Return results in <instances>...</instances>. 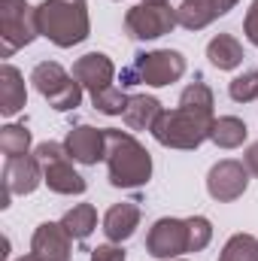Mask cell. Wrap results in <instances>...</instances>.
Returning a JSON list of instances; mask_svg holds the SVG:
<instances>
[{"label": "cell", "mask_w": 258, "mask_h": 261, "mask_svg": "<svg viewBox=\"0 0 258 261\" xmlns=\"http://www.w3.org/2000/svg\"><path fill=\"white\" fill-rule=\"evenodd\" d=\"M91 103H94V110L104 113V116H122L125 107H128V94H125L122 88H113V85H110V88L91 94Z\"/></svg>", "instance_id": "cb8c5ba5"}, {"label": "cell", "mask_w": 258, "mask_h": 261, "mask_svg": "<svg viewBox=\"0 0 258 261\" xmlns=\"http://www.w3.org/2000/svg\"><path fill=\"white\" fill-rule=\"evenodd\" d=\"M140 225V206L137 203H116L107 210L104 216V234L113 240V243H122L128 240L131 234L137 231Z\"/></svg>", "instance_id": "2e32d148"}, {"label": "cell", "mask_w": 258, "mask_h": 261, "mask_svg": "<svg viewBox=\"0 0 258 261\" xmlns=\"http://www.w3.org/2000/svg\"><path fill=\"white\" fill-rule=\"evenodd\" d=\"M34 155L40 158L46 186L55 195H82L85 192V179L73 170L70 155H67V146H61V143H40Z\"/></svg>", "instance_id": "52a82bcc"}, {"label": "cell", "mask_w": 258, "mask_h": 261, "mask_svg": "<svg viewBox=\"0 0 258 261\" xmlns=\"http://www.w3.org/2000/svg\"><path fill=\"white\" fill-rule=\"evenodd\" d=\"M31 82L58 113H70L82 103V85L55 61H43V64L34 67Z\"/></svg>", "instance_id": "5b68a950"}, {"label": "cell", "mask_w": 258, "mask_h": 261, "mask_svg": "<svg viewBox=\"0 0 258 261\" xmlns=\"http://www.w3.org/2000/svg\"><path fill=\"white\" fill-rule=\"evenodd\" d=\"M228 94H231L237 103H249V100H255L258 97V70L255 73H243V76L231 79Z\"/></svg>", "instance_id": "484cf974"}, {"label": "cell", "mask_w": 258, "mask_h": 261, "mask_svg": "<svg viewBox=\"0 0 258 261\" xmlns=\"http://www.w3.org/2000/svg\"><path fill=\"white\" fill-rule=\"evenodd\" d=\"M91 261H125V252H122V246L107 243V246L91 249Z\"/></svg>", "instance_id": "4316f807"}, {"label": "cell", "mask_w": 258, "mask_h": 261, "mask_svg": "<svg viewBox=\"0 0 258 261\" xmlns=\"http://www.w3.org/2000/svg\"><path fill=\"white\" fill-rule=\"evenodd\" d=\"M176 21V9H170V3H140L131 6L125 15V34L134 40H158L164 34L173 31Z\"/></svg>", "instance_id": "ba28073f"}, {"label": "cell", "mask_w": 258, "mask_h": 261, "mask_svg": "<svg viewBox=\"0 0 258 261\" xmlns=\"http://www.w3.org/2000/svg\"><path fill=\"white\" fill-rule=\"evenodd\" d=\"M219 261H258V240L252 234H234L225 243Z\"/></svg>", "instance_id": "603a6c76"}, {"label": "cell", "mask_w": 258, "mask_h": 261, "mask_svg": "<svg viewBox=\"0 0 258 261\" xmlns=\"http://www.w3.org/2000/svg\"><path fill=\"white\" fill-rule=\"evenodd\" d=\"M183 73H186V58L176 49L140 52V55H134L131 67L122 70V88L125 85H137V82L161 88V85H170V82L183 79Z\"/></svg>", "instance_id": "277c9868"}, {"label": "cell", "mask_w": 258, "mask_h": 261, "mask_svg": "<svg viewBox=\"0 0 258 261\" xmlns=\"http://www.w3.org/2000/svg\"><path fill=\"white\" fill-rule=\"evenodd\" d=\"M31 255L37 261H70L73 258V246H70V234L64 231V225L58 222H43L34 231L31 240Z\"/></svg>", "instance_id": "7c38bea8"}, {"label": "cell", "mask_w": 258, "mask_h": 261, "mask_svg": "<svg viewBox=\"0 0 258 261\" xmlns=\"http://www.w3.org/2000/svg\"><path fill=\"white\" fill-rule=\"evenodd\" d=\"M207 58H210V64L219 67V70H234V67H240V61H243V46L231 34H219V37L210 40Z\"/></svg>", "instance_id": "d6986e66"}, {"label": "cell", "mask_w": 258, "mask_h": 261, "mask_svg": "<svg viewBox=\"0 0 258 261\" xmlns=\"http://www.w3.org/2000/svg\"><path fill=\"white\" fill-rule=\"evenodd\" d=\"M31 149V130L24 125H6L0 128V152L6 158H21Z\"/></svg>", "instance_id": "7402d4cb"}, {"label": "cell", "mask_w": 258, "mask_h": 261, "mask_svg": "<svg viewBox=\"0 0 258 261\" xmlns=\"http://www.w3.org/2000/svg\"><path fill=\"white\" fill-rule=\"evenodd\" d=\"M161 113L164 110H161V103L155 97H149V94H131L122 116H125V125L131 130H152Z\"/></svg>", "instance_id": "ac0fdd59"}, {"label": "cell", "mask_w": 258, "mask_h": 261, "mask_svg": "<svg viewBox=\"0 0 258 261\" xmlns=\"http://www.w3.org/2000/svg\"><path fill=\"white\" fill-rule=\"evenodd\" d=\"M61 225H64V231L73 240H85V237H91V231L97 228V213H94L91 203H76L73 210L64 213Z\"/></svg>", "instance_id": "ffe728a7"}, {"label": "cell", "mask_w": 258, "mask_h": 261, "mask_svg": "<svg viewBox=\"0 0 258 261\" xmlns=\"http://www.w3.org/2000/svg\"><path fill=\"white\" fill-rule=\"evenodd\" d=\"M67 155L79 164H97L104 158V149H107V140H104V130L91 128V125H79L67 134Z\"/></svg>", "instance_id": "5bb4252c"}, {"label": "cell", "mask_w": 258, "mask_h": 261, "mask_svg": "<svg viewBox=\"0 0 258 261\" xmlns=\"http://www.w3.org/2000/svg\"><path fill=\"white\" fill-rule=\"evenodd\" d=\"M186 222H189V252L207 249L210 240H213V225H210V219L192 216V219H186Z\"/></svg>", "instance_id": "d4e9b609"}, {"label": "cell", "mask_w": 258, "mask_h": 261, "mask_svg": "<svg viewBox=\"0 0 258 261\" xmlns=\"http://www.w3.org/2000/svg\"><path fill=\"white\" fill-rule=\"evenodd\" d=\"M40 34L37 9L28 0H0V40H3V58H9L15 49L34 43Z\"/></svg>", "instance_id": "8992f818"}, {"label": "cell", "mask_w": 258, "mask_h": 261, "mask_svg": "<svg viewBox=\"0 0 258 261\" xmlns=\"http://www.w3.org/2000/svg\"><path fill=\"white\" fill-rule=\"evenodd\" d=\"M213 113L210 110H194V107H176L158 116L152 137L167 146V149H197L203 140H210L213 130Z\"/></svg>", "instance_id": "3957f363"}, {"label": "cell", "mask_w": 258, "mask_h": 261, "mask_svg": "<svg viewBox=\"0 0 258 261\" xmlns=\"http://www.w3.org/2000/svg\"><path fill=\"white\" fill-rule=\"evenodd\" d=\"M40 182H46L43 176V164L37 155H21V158H6L3 167V200L0 206H9L12 195H31L40 189Z\"/></svg>", "instance_id": "9c48e42d"}, {"label": "cell", "mask_w": 258, "mask_h": 261, "mask_svg": "<svg viewBox=\"0 0 258 261\" xmlns=\"http://www.w3.org/2000/svg\"><path fill=\"white\" fill-rule=\"evenodd\" d=\"M28 100V88H24V79L21 73L12 64L0 67V113L3 116H15Z\"/></svg>", "instance_id": "e0dca14e"}, {"label": "cell", "mask_w": 258, "mask_h": 261, "mask_svg": "<svg viewBox=\"0 0 258 261\" xmlns=\"http://www.w3.org/2000/svg\"><path fill=\"white\" fill-rule=\"evenodd\" d=\"M18 261H37V258H34V255H28V258H18Z\"/></svg>", "instance_id": "4dcf8cb0"}, {"label": "cell", "mask_w": 258, "mask_h": 261, "mask_svg": "<svg viewBox=\"0 0 258 261\" xmlns=\"http://www.w3.org/2000/svg\"><path fill=\"white\" fill-rule=\"evenodd\" d=\"M246 134H249V130H246V125H243L237 116H222V119L213 122L210 140H213L219 149H237V146H243Z\"/></svg>", "instance_id": "44dd1931"}, {"label": "cell", "mask_w": 258, "mask_h": 261, "mask_svg": "<svg viewBox=\"0 0 258 261\" xmlns=\"http://www.w3.org/2000/svg\"><path fill=\"white\" fill-rule=\"evenodd\" d=\"M107 149L104 161L110 167V182L116 189H140L152 176V158L149 152L131 137L128 130H104Z\"/></svg>", "instance_id": "6da1fadb"}, {"label": "cell", "mask_w": 258, "mask_h": 261, "mask_svg": "<svg viewBox=\"0 0 258 261\" xmlns=\"http://www.w3.org/2000/svg\"><path fill=\"white\" fill-rule=\"evenodd\" d=\"M243 164H246V170L258 176V143H252L249 149H246V155H243Z\"/></svg>", "instance_id": "f1b7e54d"}, {"label": "cell", "mask_w": 258, "mask_h": 261, "mask_svg": "<svg viewBox=\"0 0 258 261\" xmlns=\"http://www.w3.org/2000/svg\"><path fill=\"white\" fill-rule=\"evenodd\" d=\"M234 6H237V0H183V6L176 9V21L186 31H200Z\"/></svg>", "instance_id": "9a60e30c"}, {"label": "cell", "mask_w": 258, "mask_h": 261, "mask_svg": "<svg viewBox=\"0 0 258 261\" xmlns=\"http://www.w3.org/2000/svg\"><path fill=\"white\" fill-rule=\"evenodd\" d=\"M37 21L40 34L61 49L82 43L91 31L85 0H43L37 6Z\"/></svg>", "instance_id": "7a4b0ae2"}, {"label": "cell", "mask_w": 258, "mask_h": 261, "mask_svg": "<svg viewBox=\"0 0 258 261\" xmlns=\"http://www.w3.org/2000/svg\"><path fill=\"white\" fill-rule=\"evenodd\" d=\"M113 76H116V67H113V61H110L104 52H88V55H82V58L73 64V79H76L79 85H85L91 94L110 88Z\"/></svg>", "instance_id": "4fadbf2b"}, {"label": "cell", "mask_w": 258, "mask_h": 261, "mask_svg": "<svg viewBox=\"0 0 258 261\" xmlns=\"http://www.w3.org/2000/svg\"><path fill=\"white\" fill-rule=\"evenodd\" d=\"M243 31H246V37H249V43L258 46V0H252V6H249V12H246Z\"/></svg>", "instance_id": "83f0119b"}, {"label": "cell", "mask_w": 258, "mask_h": 261, "mask_svg": "<svg viewBox=\"0 0 258 261\" xmlns=\"http://www.w3.org/2000/svg\"><path fill=\"white\" fill-rule=\"evenodd\" d=\"M146 249L155 258H176L189 252V222L186 219H158L146 234Z\"/></svg>", "instance_id": "30bf717a"}, {"label": "cell", "mask_w": 258, "mask_h": 261, "mask_svg": "<svg viewBox=\"0 0 258 261\" xmlns=\"http://www.w3.org/2000/svg\"><path fill=\"white\" fill-rule=\"evenodd\" d=\"M143 3H167V0H143Z\"/></svg>", "instance_id": "f546056e"}, {"label": "cell", "mask_w": 258, "mask_h": 261, "mask_svg": "<svg viewBox=\"0 0 258 261\" xmlns=\"http://www.w3.org/2000/svg\"><path fill=\"white\" fill-rule=\"evenodd\" d=\"M249 186V170L246 164L234 161V158H225L219 164L210 167V176H207V192L210 197H216L219 203H228V200H237V197L246 192Z\"/></svg>", "instance_id": "8fae6325"}, {"label": "cell", "mask_w": 258, "mask_h": 261, "mask_svg": "<svg viewBox=\"0 0 258 261\" xmlns=\"http://www.w3.org/2000/svg\"><path fill=\"white\" fill-rule=\"evenodd\" d=\"M170 261H179V258H170Z\"/></svg>", "instance_id": "1f68e13d"}]
</instances>
